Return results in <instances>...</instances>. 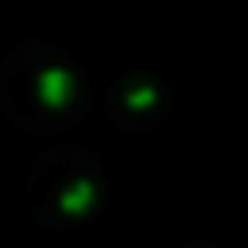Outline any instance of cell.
Masks as SVG:
<instances>
[{
    "label": "cell",
    "mask_w": 248,
    "mask_h": 248,
    "mask_svg": "<svg viewBox=\"0 0 248 248\" xmlns=\"http://www.w3.org/2000/svg\"><path fill=\"white\" fill-rule=\"evenodd\" d=\"M39 93H43V101H46V105H62V101L70 97V78H66L62 70H50V74H43Z\"/></svg>",
    "instance_id": "1"
},
{
    "label": "cell",
    "mask_w": 248,
    "mask_h": 248,
    "mask_svg": "<svg viewBox=\"0 0 248 248\" xmlns=\"http://www.w3.org/2000/svg\"><path fill=\"white\" fill-rule=\"evenodd\" d=\"M85 202H89V182H78V186L62 198V209H66V213H78Z\"/></svg>",
    "instance_id": "2"
}]
</instances>
